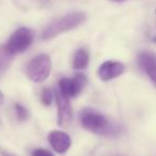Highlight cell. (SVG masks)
<instances>
[{"label": "cell", "instance_id": "6da1fadb", "mask_svg": "<svg viewBox=\"0 0 156 156\" xmlns=\"http://www.w3.org/2000/svg\"><path fill=\"white\" fill-rule=\"evenodd\" d=\"M80 121L84 129L98 135H112L117 129L106 116L94 108H84L80 113Z\"/></svg>", "mask_w": 156, "mask_h": 156}, {"label": "cell", "instance_id": "7a4b0ae2", "mask_svg": "<svg viewBox=\"0 0 156 156\" xmlns=\"http://www.w3.org/2000/svg\"><path fill=\"white\" fill-rule=\"evenodd\" d=\"M86 20V14L84 12H72L69 14H66L65 16L54 20L41 33V39H51L58 35L62 34L64 32L70 31L72 29H76V27L82 25Z\"/></svg>", "mask_w": 156, "mask_h": 156}, {"label": "cell", "instance_id": "3957f363", "mask_svg": "<svg viewBox=\"0 0 156 156\" xmlns=\"http://www.w3.org/2000/svg\"><path fill=\"white\" fill-rule=\"evenodd\" d=\"M51 71V61L47 54H39L30 61L27 67L28 78L35 83H41L48 79Z\"/></svg>", "mask_w": 156, "mask_h": 156}, {"label": "cell", "instance_id": "277c9868", "mask_svg": "<svg viewBox=\"0 0 156 156\" xmlns=\"http://www.w3.org/2000/svg\"><path fill=\"white\" fill-rule=\"evenodd\" d=\"M33 38H34V32L29 28H19L12 34L10 39L6 43L5 47L12 55L26 51L31 46Z\"/></svg>", "mask_w": 156, "mask_h": 156}, {"label": "cell", "instance_id": "5b68a950", "mask_svg": "<svg viewBox=\"0 0 156 156\" xmlns=\"http://www.w3.org/2000/svg\"><path fill=\"white\" fill-rule=\"evenodd\" d=\"M86 83L87 78L83 73L76 74L72 79L63 78L58 82V91L66 98H73L84 89Z\"/></svg>", "mask_w": 156, "mask_h": 156}, {"label": "cell", "instance_id": "8992f818", "mask_svg": "<svg viewBox=\"0 0 156 156\" xmlns=\"http://www.w3.org/2000/svg\"><path fill=\"white\" fill-rule=\"evenodd\" d=\"M55 100L56 106H58V124L60 126H67L70 124L73 118L71 105H70L69 99L64 97L62 94L58 90H55Z\"/></svg>", "mask_w": 156, "mask_h": 156}, {"label": "cell", "instance_id": "52a82bcc", "mask_svg": "<svg viewBox=\"0 0 156 156\" xmlns=\"http://www.w3.org/2000/svg\"><path fill=\"white\" fill-rule=\"evenodd\" d=\"M125 70L124 64L117 62V61H106L98 69V76L104 82L114 80L120 76Z\"/></svg>", "mask_w": 156, "mask_h": 156}, {"label": "cell", "instance_id": "ba28073f", "mask_svg": "<svg viewBox=\"0 0 156 156\" xmlns=\"http://www.w3.org/2000/svg\"><path fill=\"white\" fill-rule=\"evenodd\" d=\"M48 141L56 153L67 152L71 146V138L67 133L62 131H52L48 135Z\"/></svg>", "mask_w": 156, "mask_h": 156}, {"label": "cell", "instance_id": "9c48e42d", "mask_svg": "<svg viewBox=\"0 0 156 156\" xmlns=\"http://www.w3.org/2000/svg\"><path fill=\"white\" fill-rule=\"evenodd\" d=\"M138 64L146 71L156 87V55L151 52H141L138 56Z\"/></svg>", "mask_w": 156, "mask_h": 156}, {"label": "cell", "instance_id": "30bf717a", "mask_svg": "<svg viewBox=\"0 0 156 156\" xmlns=\"http://www.w3.org/2000/svg\"><path fill=\"white\" fill-rule=\"evenodd\" d=\"M89 62V53L86 49L81 48L76 50L73 56V68L78 70H83L87 67Z\"/></svg>", "mask_w": 156, "mask_h": 156}, {"label": "cell", "instance_id": "8fae6325", "mask_svg": "<svg viewBox=\"0 0 156 156\" xmlns=\"http://www.w3.org/2000/svg\"><path fill=\"white\" fill-rule=\"evenodd\" d=\"M13 56L14 55H12V54L9 52L5 45L0 46V76H3L4 72L10 67L11 63H12V61H13Z\"/></svg>", "mask_w": 156, "mask_h": 156}, {"label": "cell", "instance_id": "7c38bea8", "mask_svg": "<svg viewBox=\"0 0 156 156\" xmlns=\"http://www.w3.org/2000/svg\"><path fill=\"white\" fill-rule=\"evenodd\" d=\"M14 108H15V113H16V116H17V119L19 121H26L28 120L29 118V112L28 109L26 108L23 105L19 104V103H16L14 105Z\"/></svg>", "mask_w": 156, "mask_h": 156}, {"label": "cell", "instance_id": "4fadbf2b", "mask_svg": "<svg viewBox=\"0 0 156 156\" xmlns=\"http://www.w3.org/2000/svg\"><path fill=\"white\" fill-rule=\"evenodd\" d=\"M53 93L50 88H45L43 89L41 94V102H43L44 105L46 106H49L50 104L52 103V100H53Z\"/></svg>", "mask_w": 156, "mask_h": 156}, {"label": "cell", "instance_id": "5bb4252c", "mask_svg": "<svg viewBox=\"0 0 156 156\" xmlns=\"http://www.w3.org/2000/svg\"><path fill=\"white\" fill-rule=\"evenodd\" d=\"M31 156H54L53 153L50 152L49 150H46V149H35L32 151Z\"/></svg>", "mask_w": 156, "mask_h": 156}, {"label": "cell", "instance_id": "9a60e30c", "mask_svg": "<svg viewBox=\"0 0 156 156\" xmlns=\"http://www.w3.org/2000/svg\"><path fill=\"white\" fill-rule=\"evenodd\" d=\"M2 156H14V155L10 154V153L5 152V151H2Z\"/></svg>", "mask_w": 156, "mask_h": 156}, {"label": "cell", "instance_id": "2e32d148", "mask_svg": "<svg viewBox=\"0 0 156 156\" xmlns=\"http://www.w3.org/2000/svg\"><path fill=\"white\" fill-rule=\"evenodd\" d=\"M3 103V94H2V93L0 91V105Z\"/></svg>", "mask_w": 156, "mask_h": 156}, {"label": "cell", "instance_id": "e0dca14e", "mask_svg": "<svg viewBox=\"0 0 156 156\" xmlns=\"http://www.w3.org/2000/svg\"><path fill=\"white\" fill-rule=\"evenodd\" d=\"M109 1H113V2H123V1H126V0H109Z\"/></svg>", "mask_w": 156, "mask_h": 156}, {"label": "cell", "instance_id": "ac0fdd59", "mask_svg": "<svg viewBox=\"0 0 156 156\" xmlns=\"http://www.w3.org/2000/svg\"><path fill=\"white\" fill-rule=\"evenodd\" d=\"M152 41H153V43H155V44H156V36L153 37V38H152Z\"/></svg>", "mask_w": 156, "mask_h": 156}, {"label": "cell", "instance_id": "d6986e66", "mask_svg": "<svg viewBox=\"0 0 156 156\" xmlns=\"http://www.w3.org/2000/svg\"><path fill=\"white\" fill-rule=\"evenodd\" d=\"M155 13H156V9H155Z\"/></svg>", "mask_w": 156, "mask_h": 156}]
</instances>
